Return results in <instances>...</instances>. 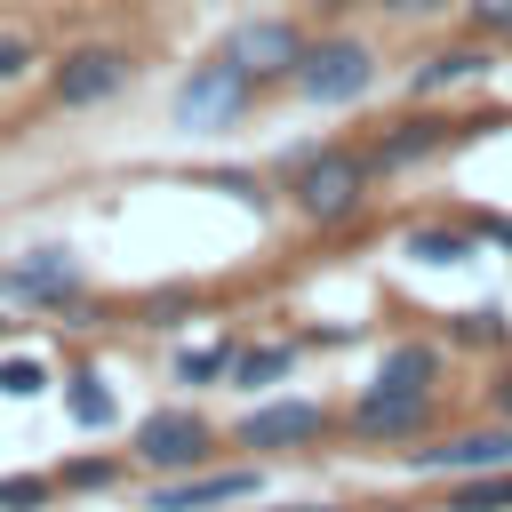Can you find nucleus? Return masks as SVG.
<instances>
[{
	"instance_id": "nucleus-11",
	"label": "nucleus",
	"mask_w": 512,
	"mask_h": 512,
	"mask_svg": "<svg viewBox=\"0 0 512 512\" xmlns=\"http://www.w3.org/2000/svg\"><path fill=\"white\" fill-rule=\"evenodd\" d=\"M264 488V464H200V472H176L144 496V512H224V504H248Z\"/></svg>"
},
{
	"instance_id": "nucleus-16",
	"label": "nucleus",
	"mask_w": 512,
	"mask_h": 512,
	"mask_svg": "<svg viewBox=\"0 0 512 512\" xmlns=\"http://www.w3.org/2000/svg\"><path fill=\"white\" fill-rule=\"evenodd\" d=\"M64 416H72L80 432H112V424H120V400H112V384H104L96 368H80V376H64Z\"/></svg>"
},
{
	"instance_id": "nucleus-24",
	"label": "nucleus",
	"mask_w": 512,
	"mask_h": 512,
	"mask_svg": "<svg viewBox=\"0 0 512 512\" xmlns=\"http://www.w3.org/2000/svg\"><path fill=\"white\" fill-rule=\"evenodd\" d=\"M472 40H512V0H464Z\"/></svg>"
},
{
	"instance_id": "nucleus-3",
	"label": "nucleus",
	"mask_w": 512,
	"mask_h": 512,
	"mask_svg": "<svg viewBox=\"0 0 512 512\" xmlns=\"http://www.w3.org/2000/svg\"><path fill=\"white\" fill-rule=\"evenodd\" d=\"M472 128H496V120H456V112H440V104H408V112H400V120H384L360 152H368V168H376V176H408V168L440 160L448 144H464Z\"/></svg>"
},
{
	"instance_id": "nucleus-14",
	"label": "nucleus",
	"mask_w": 512,
	"mask_h": 512,
	"mask_svg": "<svg viewBox=\"0 0 512 512\" xmlns=\"http://www.w3.org/2000/svg\"><path fill=\"white\" fill-rule=\"evenodd\" d=\"M368 384H392V392H440V384H448V344L400 336V344H384V360H376Z\"/></svg>"
},
{
	"instance_id": "nucleus-17",
	"label": "nucleus",
	"mask_w": 512,
	"mask_h": 512,
	"mask_svg": "<svg viewBox=\"0 0 512 512\" xmlns=\"http://www.w3.org/2000/svg\"><path fill=\"white\" fill-rule=\"evenodd\" d=\"M448 344H472V352H512V312L472 304V312H456V320H448Z\"/></svg>"
},
{
	"instance_id": "nucleus-8",
	"label": "nucleus",
	"mask_w": 512,
	"mask_h": 512,
	"mask_svg": "<svg viewBox=\"0 0 512 512\" xmlns=\"http://www.w3.org/2000/svg\"><path fill=\"white\" fill-rule=\"evenodd\" d=\"M440 424V392H392V384H360L344 408V432L360 448H408Z\"/></svg>"
},
{
	"instance_id": "nucleus-30",
	"label": "nucleus",
	"mask_w": 512,
	"mask_h": 512,
	"mask_svg": "<svg viewBox=\"0 0 512 512\" xmlns=\"http://www.w3.org/2000/svg\"><path fill=\"white\" fill-rule=\"evenodd\" d=\"M280 512H336V504H280Z\"/></svg>"
},
{
	"instance_id": "nucleus-29",
	"label": "nucleus",
	"mask_w": 512,
	"mask_h": 512,
	"mask_svg": "<svg viewBox=\"0 0 512 512\" xmlns=\"http://www.w3.org/2000/svg\"><path fill=\"white\" fill-rule=\"evenodd\" d=\"M304 8H312V16H320V24H344V16H352V8H376V0H304Z\"/></svg>"
},
{
	"instance_id": "nucleus-15",
	"label": "nucleus",
	"mask_w": 512,
	"mask_h": 512,
	"mask_svg": "<svg viewBox=\"0 0 512 512\" xmlns=\"http://www.w3.org/2000/svg\"><path fill=\"white\" fill-rule=\"evenodd\" d=\"M400 256L408 264H464V256H480V232L472 224H408Z\"/></svg>"
},
{
	"instance_id": "nucleus-5",
	"label": "nucleus",
	"mask_w": 512,
	"mask_h": 512,
	"mask_svg": "<svg viewBox=\"0 0 512 512\" xmlns=\"http://www.w3.org/2000/svg\"><path fill=\"white\" fill-rule=\"evenodd\" d=\"M336 432V408L328 400H304V392H280V400H256L240 424H232V448L248 456H304Z\"/></svg>"
},
{
	"instance_id": "nucleus-1",
	"label": "nucleus",
	"mask_w": 512,
	"mask_h": 512,
	"mask_svg": "<svg viewBox=\"0 0 512 512\" xmlns=\"http://www.w3.org/2000/svg\"><path fill=\"white\" fill-rule=\"evenodd\" d=\"M288 208L304 216V224H320V232H336V224H352L360 208H368V192H376V168H368V152L360 144H304L296 160H288Z\"/></svg>"
},
{
	"instance_id": "nucleus-18",
	"label": "nucleus",
	"mask_w": 512,
	"mask_h": 512,
	"mask_svg": "<svg viewBox=\"0 0 512 512\" xmlns=\"http://www.w3.org/2000/svg\"><path fill=\"white\" fill-rule=\"evenodd\" d=\"M288 368H296V344H240V360H232V384H240V392H272Z\"/></svg>"
},
{
	"instance_id": "nucleus-31",
	"label": "nucleus",
	"mask_w": 512,
	"mask_h": 512,
	"mask_svg": "<svg viewBox=\"0 0 512 512\" xmlns=\"http://www.w3.org/2000/svg\"><path fill=\"white\" fill-rule=\"evenodd\" d=\"M0 336H8V320H0Z\"/></svg>"
},
{
	"instance_id": "nucleus-26",
	"label": "nucleus",
	"mask_w": 512,
	"mask_h": 512,
	"mask_svg": "<svg viewBox=\"0 0 512 512\" xmlns=\"http://www.w3.org/2000/svg\"><path fill=\"white\" fill-rule=\"evenodd\" d=\"M448 8H464V0H376L384 24H432V16H448Z\"/></svg>"
},
{
	"instance_id": "nucleus-28",
	"label": "nucleus",
	"mask_w": 512,
	"mask_h": 512,
	"mask_svg": "<svg viewBox=\"0 0 512 512\" xmlns=\"http://www.w3.org/2000/svg\"><path fill=\"white\" fill-rule=\"evenodd\" d=\"M472 232H480L488 248H504V256H512V216H472Z\"/></svg>"
},
{
	"instance_id": "nucleus-22",
	"label": "nucleus",
	"mask_w": 512,
	"mask_h": 512,
	"mask_svg": "<svg viewBox=\"0 0 512 512\" xmlns=\"http://www.w3.org/2000/svg\"><path fill=\"white\" fill-rule=\"evenodd\" d=\"M56 496V472H0V512H48Z\"/></svg>"
},
{
	"instance_id": "nucleus-10",
	"label": "nucleus",
	"mask_w": 512,
	"mask_h": 512,
	"mask_svg": "<svg viewBox=\"0 0 512 512\" xmlns=\"http://www.w3.org/2000/svg\"><path fill=\"white\" fill-rule=\"evenodd\" d=\"M304 16H248V24H232L224 32V56L256 80V88H272V80H288L296 72V56H304Z\"/></svg>"
},
{
	"instance_id": "nucleus-27",
	"label": "nucleus",
	"mask_w": 512,
	"mask_h": 512,
	"mask_svg": "<svg viewBox=\"0 0 512 512\" xmlns=\"http://www.w3.org/2000/svg\"><path fill=\"white\" fill-rule=\"evenodd\" d=\"M488 416H504L512 424V352L496 360V376H488Z\"/></svg>"
},
{
	"instance_id": "nucleus-7",
	"label": "nucleus",
	"mask_w": 512,
	"mask_h": 512,
	"mask_svg": "<svg viewBox=\"0 0 512 512\" xmlns=\"http://www.w3.org/2000/svg\"><path fill=\"white\" fill-rule=\"evenodd\" d=\"M248 104H256V80H248L224 48L176 80V128H184V136H216V128H232Z\"/></svg>"
},
{
	"instance_id": "nucleus-9",
	"label": "nucleus",
	"mask_w": 512,
	"mask_h": 512,
	"mask_svg": "<svg viewBox=\"0 0 512 512\" xmlns=\"http://www.w3.org/2000/svg\"><path fill=\"white\" fill-rule=\"evenodd\" d=\"M128 80H136V56L112 48V40H80V48H64V56L48 64V96H56L64 112H96V104H112Z\"/></svg>"
},
{
	"instance_id": "nucleus-13",
	"label": "nucleus",
	"mask_w": 512,
	"mask_h": 512,
	"mask_svg": "<svg viewBox=\"0 0 512 512\" xmlns=\"http://www.w3.org/2000/svg\"><path fill=\"white\" fill-rule=\"evenodd\" d=\"M0 288L32 312H64V304H80V264H72V248H32L24 264L0 272Z\"/></svg>"
},
{
	"instance_id": "nucleus-19",
	"label": "nucleus",
	"mask_w": 512,
	"mask_h": 512,
	"mask_svg": "<svg viewBox=\"0 0 512 512\" xmlns=\"http://www.w3.org/2000/svg\"><path fill=\"white\" fill-rule=\"evenodd\" d=\"M448 512H512V464H504V472L448 480Z\"/></svg>"
},
{
	"instance_id": "nucleus-6",
	"label": "nucleus",
	"mask_w": 512,
	"mask_h": 512,
	"mask_svg": "<svg viewBox=\"0 0 512 512\" xmlns=\"http://www.w3.org/2000/svg\"><path fill=\"white\" fill-rule=\"evenodd\" d=\"M400 456H408V472H424V480L504 472V464H512V424H504V416H488V424H464V432H424V440H408Z\"/></svg>"
},
{
	"instance_id": "nucleus-25",
	"label": "nucleus",
	"mask_w": 512,
	"mask_h": 512,
	"mask_svg": "<svg viewBox=\"0 0 512 512\" xmlns=\"http://www.w3.org/2000/svg\"><path fill=\"white\" fill-rule=\"evenodd\" d=\"M40 64V48H32V32H0V88H16L24 72Z\"/></svg>"
},
{
	"instance_id": "nucleus-23",
	"label": "nucleus",
	"mask_w": 512,
	"mask_h": 512,
	"mask_svg": "<svg viewBox=\"0 0 512 512\" xmlns=\"http://www.w3.org/2000/svg\"><path fill=\"white\" fill-rule=\"evenodd\" d=\"M48 392V360L40 352H0V400H40Z\"/></svg>"
},
{
	"instance_id": "nucleus-12",
	"label": "nucleus",
	"mask_w": 512,
	"mask_h": 512,
	"mask_svg": "<svg viewBox=\"0 0 512 512\" xmlns=\"http://www.w3.org/2000/svg\"><path fill=\"white\" fill-rule=\"evenodd\" d=\"M496 72V40H448V48H424L408 64V104H440L456 88H480Z\"/></svg>"
},
{
	"instance_id": "nucleus-2",
	"label": "nucleus",
	"mask_w": 512,
	"mask_h": 512,
	"mask_svg": "<svg viewBox=\"0 0 512 512\" xmlns=\"http://www.w3.org/2000/svg\"><path fill=\"white\" fill-rule=\"evenodd\" d=\"M376 72H384L376 40H368V32H344V24H328L320 40H304V56H296L288 88H296L304 104H360V96L376 88Z\"/></svg>"
},
{
	"instance_id": "nucleus-20",
	"label": "nucleus",
	"mask_w": 512,
	"mask_h": 512,
	"mask_svg": "<svg viewBox=\"0 0 512 512\" xmlns=\"http://www.w3.org/2000/svg\"><path fill=\"white\" fill-rule=\"evenodd\" d=\"M120 472H128V456H64V464H56V488L104 496V488H120Z\"/></svg>"
},
{
	"instance_id": "nucleus-4",
	"label": "nucleus",
	"mask_w": 512,
	"mask_h": 512,
	"mask_svg": "<svg viewBox=\"0 0 512 512\" xmlns=\"http://www.w3.org/2000/svg\"><path fill=\"white\" fill-rule=\"evenodd\" d=\"M216 448H224V432H216L200 408H152V416H136V432H128V456H136L144 472H160V480L216 464Z\"/></svg>"
},
{
	"instance_id": "nucleus-21",
	"label": "nucleus",
	"mask_w": 512,
	"mask_h": 512,
	"mask_svg": "<svg viewBox=\"0 0 512 512\" xmlns=\"http://www.w3.org/2000/svg\"><path fill=\"white\" fill-rule=\"evenodd\" d=\"M232 360H240L232 336L224 344H200V352H176V384H232Z\"/></svg>"
}]
</instances>
